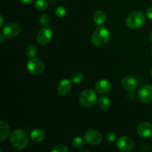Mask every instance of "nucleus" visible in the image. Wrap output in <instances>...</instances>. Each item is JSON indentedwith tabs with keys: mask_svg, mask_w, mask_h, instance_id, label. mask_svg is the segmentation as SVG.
I'll return each instance as SVG.
<instances>
[{
	"mask_svg": "<svg viewBox=\"0 0 152 152\" xmlns=\"http://www.w3.org/2000/svg\"><path fill=\"white\" fill-rule=\"evenodd\" d=\"M10 142L15 149H25L29 142V135L23 129H16L10 136Z\"/></svg>",
	"mask_w": 152,
	"mask_h": 152,
	"instance_id": "obj_1",
	"label": "nucleus"
},
{
	"mask_svg": "<svg viewBox=\"0 0 152 152\" xmlns=\"http://www.w3.org/2000/svg\"><path fill=\"white\" fill-rule=\"evenodd\" d=\"M111 39V33L109 30L104 27L98 28L92 34V43L97 47H101L109 42Z\"/></svg>",
	"mask_w": 152,
	"mask_h": 152,
	"instance_id": "obj_2",
	"label": "nucleus"
},
{
	"mask_svg": "<svg viewBox=\"0 0 152 152\" xmlns=\"http://www.w3.org/2000/svg\"><path fill=\"white\" fill-rule=\"evenodd\" d=\"M145 17L143 13L140 11H134L128 16L126 24L132 29H137L145 24Z\"/></svg>",
	"mask_w": 152,
	"mask_h": 152,
	"instance_id": "obj_3",
	"label": "nucleus"
},
{
	"mask_svg": "<svg viewBox=\"0 0 152 152\" xmlns=\"http://www.w3.org/2000/svg\"><path fill=\"white\" fill-rule=\"evenodd\" d=\"M96 94L92 89H86L80 95V102L85 108L94 106L96 102Z\"/></svg>",
	"mask_w": 152,
	"mask_h": 152,
	"instance_id": "obj_4",
	"label": "nucleus"
},
{
	"mask_svg": "<svg viewBox=\"0 0 152 152\" xmlns=\"http://www.w3.org/2000/svg\"><path fill=\"white\" fill-rule=\"evenodd\" d=\"M27 69L32 75H39L44 71L45 64L39 58H31L27 63Z\"/></svg>",
	"mask_w": 152,
	"mask_h": 152,
	"instance_id": "obj_5",
	"label": "nucleus"
},
{
	"mask_svg": "<svg viewBox=\"0 0 152 152\" xmlns=\"http://www.w3.org/2000/svg\"><path fill=\"white\" fill-rule=\"evenodd\" d=\"M53 38V31L49 27H44L38 32L37 39L39 44L42 45H48Z\"/></svg>",
	"mask_w": 152,
	"mask_h": 152,
	"instance_id": "obj_6",
	"label": "nucleus"
},
{
	"mask_svg": "<svg viewBox=\"0 0 152 152\" xmlns=\"http://www.w3.org/2000/svg\"><path fill=\"white\" fill-rule=\"evenodd\" d=\"M84 140L88 144L91 145H99L102 140V136L100 132L96 130L88 131L84 136Z\"/></svg>",
	"mask_w": 152,
	"mask_h": 152,
	"instance_id": "obj_7",
	"label": "nucleus"
},
{
	"mask_svg": "<svg viewBox=\"0 0 152 152\" xmlns=\"http://www.w3.org/2000/svg\"><path fill=\"white\" fill-rule=\"evenodd\" d=\"M20 31L21 28L18 24L10 23L5 25L4 28H3L2 34L6 39H13L19 35Z\"/></svg>",
	"mask_w": 152,
	"mask_h": 152,
	"instance_id": "obj_8",
	"label": "nucleus"
},
{
	"mask_svg": "<svg viewBox=\"0 0 152 152\" xmlns=\"http://www.w3.org/2000/svg\"><path fill=\"white\" fill-rule=\"evenodd\" d=\"M138 96L142 102L149 103L152 102V85L142 86L138 91Z\"/></svg>",
	"mask_w": 152,
	"mask_h": 152,
	"instance_id": "obj_9",
	"label": "nucleus"
},
{
	"mask_svg": "<svg viewBox=\"0 0 152 152\" xmlns=\"http://www.w3.org/2000/svg\"><path fill=\"white\" fill-rule=\"evenodd\" d=\"M134 142L129 137H121L117 141V147L120 151L127 152L134 148Z\"/></svg>",
	"mask_w": 152,
	"mask_h": 152,
	"instance_id": "obj_10",
	"label": "nucleus"
},
{
	"mask_svg": "<svg viewBox=\"0 0 152 152\" xmlns=\"http://www.w3.org/2000/svg\"><path fill=\"white\" fill-rule=\"evenodd\" d=\"M137 133L140 137L149 138L152 137V124L149 123H142L137 128Z\"/></svg>",
	"mask_w": 152,
	"mask_h": 152,
	"instance_id": "obj_11",
	"label": "nucleus"
},
{
	"mask_svg": "<svg viewBox=\"0 0 152 152\" xmlns=\"http://www.w3.org/2000/svg\"><path fill=\"white\" fill-rule=\"evenodd\" d=\"M122 86L126 91L129 92L134 91L137 87V82L134 77L132 76H126L123 78L121 82Z\"/></svg>",
	"mask_w": 152,
	"mask_h": 152,
	"instance_id": "obj_12",
	"label": "nucleus"
},
{
	"mask_svg": "<svg viewBox=\"0 0 152 152\" xmlns=\"http://www.w3.org/2000/svg\"><path fill=\"white\" fill-rule=\"evenodd\" d=\"M72 89V81L68 79H64L58 84L57 92L61 96H66Z\"/></svg>",
	"mask_w": 152,
	"mask_h": 152,
	"instance_id": "obj_13",
	"label": "nucleus"
},
{
	"mask_svg": "<svg viewBox=\"0 0 152 152\" xmlns=\"http://www.w3.org/2000/svg\"><path fill=\"white\" fill-rule=\"evenodd\" d=\"M95 88L97 93L100 94H106L111 91V83L106 80H99L96 82Z\"/></svg>",
	"mask_w": 152,
	"mask_h": 152,
	"instance_id": "obj_14",
	"label": "nucleus"
},
{
	"mask_svg": "<svg viewBox=\"0 0 152 152\" xmlns=\"http://www.w3.org/2000/svg\"><path fill=\"white\" fill-rule=\"evenodd\" d=\"M0 131H1V133H0V140H1V141H4L10 134V131H11V129H10V127L8 125V123H6L4 120H1L0 121Z\"/></svg>",
	"mask_w": 152,
	"mask_h": 152,
	"instance_id": "obj_15",
	"label": "nucleus"
},
{
	"mask_svg": "<svg viewBox=\"0 0 152 152\" xmlns=\"http://www.w3.org/2000/svg\"><path fill=\"white\" fill-rule=\"evenodd\" d=\"M45 137V133L40 129H36L33 130L31 133V138L34 142H40L44 140Z\"/></svg>",
	"mask_w": 152,
	"mask_h": 152,
	"instance_id": "obj_16",
	"label": "nucleus"
},
{
	"mask_svg": "<svg viewBox=\"0 0 152 152\" xmlns=\"http://www.w3.org/2000/svg\"><path fill=\"white\" fill-rule=\"evenodd\" d=\"M107 19V15L103 10H97L94 15V21L98 25H103Z\"/></svg>",
	"mask_w": 152,
	"mask_h": 152,
	"instance_id": "obj_17",
	"label": "nucleus"
},
{
	"mask_svg": "<svg viewBox=\"0 0 152 152\" xmlns=\"http://www.w3.org/2000/svg\"><path fill=\"white\" fill-rule=\"evenodd\" d=\"M98 106L102 110H107L111 105V101L106 96H100L98 99Z\"/></svg>",
	"mask_w": 152,
	"mask_h": 152,
	"instance_id": "obj_18",
	"label": "nucleus"
},
{
	"mask_svg": "<svg viewBox=\"0 0 152 152\" xmlns=\"http://www.w3.org/2000/svg\"><path fill=\"white\" fill-rule=\"evenodd\" d=\"M35 7L40 11H45L48 7V4L46 0H36Z\"/></svg>",
	"mask_w": 152,
	"mask_h": 152,
	"instance_id": "obj_19",
	"label": "nucleus"
},
{
	"mask_svg": "<svg viewBox=\"0 0 152 152\" xmlns=\"http://www.w3.org/2000/svg\"><path fill=\"white\" fill-rule=\"evenodd\" d=\"M38 53V50H37V48L34 45H30L27 47L26 48V54L27 56H29V57L33 58L35 57L37 55Z\"/></svg>",
	"mask_w": 152,
	"mask_h": 152,
	"instance_id": "obj_20",
	"label": "nucleus"
},
{
	"mask_svg": "<svg viewBox=\"0 0 152 152\" xmlns=\"http://www.w3.org/2000/svg\"><path fill=\"white\" fill-rule=\"evenodd\" d=\"M84 141L85 140H83L82 137H77L72 140L71 145L74 148H80L84 145Z\"/></svg>",
	"mask_w": 152,
	"mask_h": 152,
	"instance_id": "obj_21",
	"label": "nucleus"
},
{
	"mask_svg": "<svg viewBox=\"0 0 152 152\" xmlns=\"http://www.w3.org/2000/svg\"><path fill=\"white\" fill-rule=\"evenodd\" d=\"M83 80V74L81 72H75L71 76V81L74 83H80Z\"/></svg>",
	"mask_w": 152,
	"mask_h": 152,
	"instance_id": "obj_22",
	"label": "nucleus"
},
{
	"mask_svg": "<svg viewBox=\"0 0 152 152\" xmlns=\"http://www.w3.org/2000/svg\"><path fill=\"white\" fill-rule=\"evenodd\" d=\"M66 9L63 6H59V7H56V10H55V13H56V15L58 17H64L65 14H66Z\"/></svg>",
	"mask_w": 152,
	"mask_h": 152,
	"instance_id": "obj_23",
	"label": "nucleus"
},
{
	"mask_svg": "<svg viewBox=\"0 0 152 152\" xmlns=\"http://www.w3.org/2000/svg\"><path fill=\"white\" fill-rule=\"evenodd\" d=\"M52 152H68V148L65 145H56L51 149Z\"/></svg>",
	"mask_w": 152,
	"mask_h": 152,
	"instance_id": "obj_24",
	"label": "nucleus"
},
{
	"mask_svg": "<svg viewBox=\"0 0 152 152\" xmlns=\"http://www.w3.org/2000/svg\"><path fill=\"white\" fill-rule=\"evenodd\" d=\"M39 22L42 25H47L50 23V18L48 14L42 15L39 19Z\"/></svg>",
	"mask_w": 152,
	"mask_h": 152,
	"instance_id": "obj_25",
	"label": "nucleus"
},
{
	"mask_svg": "<svg viewBox=\"0 0 152 152\" xmlns=\"http://www.w3.org/2000/svg\"><path fill=\"white\" fill-rule=\"evenodd\" d=\"M105 137H106V140L108 141V142H114L115 140H117V134H116V133H114V132H110L106 134Z\"/></svg>",
	"mask_w": 152,
	"mask_h": 152,
	"instance_id": "obj_26",
	"label": "nucleus"
},
{
	"mask_svg": "<svg viewBox=\"0 0 152 152\" xmlns=\"http://www.w3.org/2000/svg\"><path fill=\"white\" fill-rule=\"evenodd\" d=\"M146 16L148 19H152V7H148L146 11Z\"/></svg>",
	"mask_w": 152,
	"mask_h": 152,
	"instance_id": "obj_27",
	"label": "nucleus"
},
{
	"mask_svg": "<svg viewBox=\"0 0 152 152\" xmlns=\"http://www.w3.org/2000/svg\"><path fill=\"white\" fill-rule=\"evenodd\" d=\"M21 3L22 4H29L31 3H32L34 0H19Z\"/></svg>",
	"mask_w": 152,
	"mask_h": 152,
	"instance_id": "obj_28",
	"label": "nucleus"
},
{
	"mask_svg": "<svg viewBox=\"0 0 152 152\" xmlns=\"http://www.w3.org/2000/svg\"><path fill=\"white\" fill-rule=\"evenodd\" d=\"M0 38H1V39H0V42H1V44H2V43L4 42V39H6V38H5V37H4V36L3 35V34H1V35H0Z\"/></svg>",
	"mask_w": 152,
	"mask_h": 152,
	"instance_id": "obj_29",
	"label": "nucleus"
},
{
	"mask_svg": "<svg viewBox=\"0 0 152 152\" xmlns=\"http://www.w3.org/2000/svg\"><path fill=\"white\" fill-rule=\"evenodd\" d=\"M0 19H1V22H0V27L2 28L3 24H4V19H3L2 15H0Z\"/></svg>",
	"mask_w": 152,
	"mask_h": 152,
	"instance_id": "obj_30",
	"label": "nucleus"
},
{
	"mask_svg": "<svg viewBox=\"0 0 152 152\" xmlns=\"http://www.w3.org/2000/svg\"><path fill=\"white\" fill-rule=\"evenodd\" d=\"M149 39H150V40H151V41L152 42V32L151 33V34H150V36H149Z\"/></svg>",
	"mask_w": 152,
	"mask_h": 152,
	"instance_id": "obj_31",
	"label": "nucleus"
},
{
	"mask_svg": "<svg viewBox=\"0 0 152 152\" xmlns=\"http://www.w3.org/2000/svg\"><path fill=\"white\" fill-rule=\"evenodd\" d=\"M151 77H152V69H151Z\"/></svg>",
	"mask_w": 152,
	"mask_h": 152,
	"instance_id": "obj_32",
	"label": "nucleus"
},
{
	"mask_svg": "<svg viewBox=\"0 0 152 152\" xmlns=\"http://www.w3.org/2000/svg\"><path fill=\"white\" fill-rule=\"evenodd\" d=\"M151 52H152V49H151Z\"/></svg>",
	"mask_w": 152,
	"mask_h": 152,
	"instance_id": "obj_33",
	"label": "nucleus"
},
{
	"mask_svg": "<svg viewBox=\"0 0 152 152\" xmlns=\"http://www.w3.org/2000/svg\"><path fill=\"white\" fill-rule=\"evenodd\" d=\"M62 1H63V0H62Z\"/></svg>",
	"mask_w": 152,
	"mask_h": 152,
	"instance_id": "obj_34",
	"label": "nucleus"
}]
</instances>
